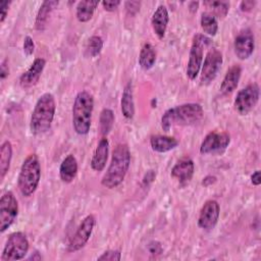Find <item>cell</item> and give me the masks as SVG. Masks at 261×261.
Wrapping results in <instances>:
<instances>
[{
	"label": "cell",
	"mask_w": 261,
	"mask_h": 261,
	"mask_svg": "<svg viewBox=\"0 0 261 261\" xmlns=\"http://www.w3.org/2000/svg\"><path fill=\"white\" fill-rule=\"evenodd\" d=\"M130 164V152L126 144H119L112 153L109 167L101 179V185L107 189L118 187L124 179Z\"/></svg>",
	"instance_id": "6da1fadb"
},
{
	"label": "cell",
	"mask_w": 261,
	"mask_h": 261,
	"mask_svg": "<svg viewBox=\"0 0 261 261\" xmlns=\"http://www.w3.org/2000/svg\"><path fill=\"white\" fill-rule=\"evenodd\" d=\"M203 108L198 103H186L167 109L161 117L163 130L168 132L173 125H191L202 119Z\"/></svg>",
	"instance_id": "7a4b0ae2"
},
{
	"label": "cell",
	"mask_w": 261,
	"mask_h": 261,
	"mask_svg": "<svg viewBox=\"0 0 261 261\" xmlns=\"http://www.w3.org/2000/svg\"><path fill=\"white\" fill-rule=\"evenodd\" d=\"M56 110L54 96L51 93L43 94L37 101L32 112L30 129L34 135H41L50 129Z\"/></svg>",
	"instance_id": "3957f363"
},
{
	"label": "cell",
	"mask_w": 261,
	"mask_h": 261,
	"mask_svg": "<svg viewBox=\"0 0 261 261\" xmlns=\"http://www.w3.org/2000/svg\"><path fill=\"white\" fill-rule=\"evenodd\" d=\"M94 108L93 96L87 91L76 94L72 106V126L76 134L87 135L91 127Z\"/></svg>",
	"instance_id": "277c9868"
},
{
	"label": "cell",
	"mask_w": 261,
	"mask_h": 261,
	"mask_svg": "<svg viewBox=\"0 0 261 261\" xmlns=\"http://www.w3.org/2000/svg\"><path fill=\"white\" fill-rule=\"evenodd\" d=\"M41 179V166L36 154L29 155L20 167L17 177V187L24 197L32 196L37 190Z\"/></svg>",
	"instance_id": "5b68a950"
},
{
	"label": "cell",
	"mask_w": 261,
	"mask_h": 261,
	"mask_svg": "<svg viewBox=\"0 0 261 261\" xmlns=\"http://www.w3.org/2000/svg\"><path fill=\"white\" fill-rule=\"evenodd\" d=\"M209 43L210 39L202 34L194 36L187 66V76L190 80H195L197 77L203 63L204 49L209 45Z\"/></svg>",
	"instance_id": "8992f818"
},
{
	"label": "cell",
	"mask_w": 261,
	"mask_h": 261,
	"mask_svg": "<svg viewBox=\"0 0 261 261\" xmlns=\"http://www.w3.org/2000/svg\"><path fill=\"white\" fill-rule=\"evenodd\" d=\"M29 251V241L24 233L16 231L11 233L3 248L1 260L14 261L21 260L25 257Z\"/></svg>",
	"instance_id": "52a82bcc"
},
{
	"label": "cell",
	"mask_w": 261,
	"mask_h": 261,
	"mask_svg": "<svg viewBox=\"0 0 261 261\" xmlns=\"http://www.w3.org/2000/svg\"><path fill=\"white\" fill-rule=\"evenodd\" d=\"M259 94V86L256 83L250 84L239 91L233 101V106L238 113L241 115H246L251 112L258 103Z\"/></svg>",
	"instance_id": "ba28073f"
},
{
	"label": "cell",
	"mask_w": 261,
	"mask_h": 261,
	"mask_svg": "<svg viewBox=\"0 0 261 261\" xmlns=\"http://www.w3.org/2000/svg\"><path fill=\"white\" fill-rule=\"evenodd\" d=\"M230 143V136L226 132H210L200 146V153L203 155H221Z\"/></svg>",
	"instance_id": "9c48e42d"
},
{
	"label": "cell",
	"mask_w": 261,
	"mask_h": 261,
	"mask_svg": "<svg viewBox=\"0 0 261 261\" xmlns=\"http://www.w3.org/2000/svg\"><path fill=\"white\" fill-rule=\"evenodd\" d=\"M18 204L12 192H6L0 199V231L4 232L15 221Z\"/></svg>",
	"instance_id": "30bf717a"
},
{
	"label": "cell",
	"mask_w": 261,
	"mask_h": 261,
	"mask_svg": "<svg viewBox=\"0 0 261 261\" xmlns=\"http://www.w3.org/2000/svg\"><path fill=\"white\" fill-rule=\"evenodd\" d=\"M223 59L222 54L217 49H211L207 52L204 62L202 63V70H201V84L202 85H209L218 74Z\"/></svg>",
	"instance_id": "8fae6325"
},
{
	"label": "cell",
	"mask_w": 261,
	"mask_h": 261,
	"mask_svg": "<svg viewBox=\"0 0 261 261\" xmlns=\"http://www.w3.org/2000/svg\"><path fill=\"white\" fill-rule=\"evenodd\" d=\"M95 223L96 219L95 216L92 214L86 216L83 219V221L81 222L80 226L77 227L75 233L73 234L68 244V252H76L81 250L83 247H85V245L87 244L92 234Z\"/></svg>",
	"instance_id": "7c38bea8"
},
{
	"label": "cell",
	"mask_w": 261,
	"mask_h": 261,
	"mask_svg": "<svg viewBox=\"0 0 261 261\" xmlns=\"http://www.w3.org/2000/svg\"><path fill=\"white\" fill-rule=\"evenodd\" d=\"M220 213V207L217 201L208 200L204 203L201 208L199 217H198V225L202 229L211 230L217 224Z\"/></svg>",
	"instance_id": "4fadbf2b"
},
{
	"label": "cell",
	"mask_w": 261,
	"mask_h": 261,
	"mask_svg": "<svg viewBox=\"0 0 261 261\" xmlns=\"http://www.w3.org/2000/svg\"><path fill=\"white\" fill-rule=\"evenodd\" d=\"M234 54L241 60L248 59L254 52V35L250 29L243 30L234 39Z\"/></svg>",
	"instance_id": "5bb4252c"
},
{
	"label": "cell",
	"mask_w": 261,
	"mask_h": 261,
	"mask_svg": "<svg viewBox=\"0 0 261 261\" xmlns=\"http://www.w3.org/2000/svg\"><path fill=\"white\" fill-rule=\"evenodd\" d=\"M46 65V61L44 58H36L30 68L24 71L20 77H19V84L22 88H31L35 86L44 70V67Z\"/></svg>",
	"instance_id": "9a60e30c"
},
{
	"label": "cell",
	"mask_w": 261,
	"mask_h": 261,
	"mask_svg": "<svg viewBox=\"0 0 261 261\" xmlns=\"http://www.w3.org/2000/svg\"><path fill=\"white\" fill-rule=\"evenodd\" d=\"M194 162L190 158L180 159L171 169V176L176 178L180 185L188 184L194 174Z\"/></svg>",
	"instance_id": "2e32d148"
},
{
	"label": "cell",
	"mask_w": 261,
	"mask_h": 261,
	"mask_svg": "<svg viewBox=\"0 0 261 261\" xmlns=\"http://www.w3.org/2000/svg\"><path fill=\"white\" fill-rule=\"evenodd\" d=\"M168 21H169V16H168L167 8L164 5H159L154 11L151 18V24H152L153 31L159 39H162L164 37Z\"/></svg>",
	"instance_id": "e0dca14e"
},
{
	"label": "cell",
	"mask_w": 261,
	"mask_h": 261,
	"mask_svg": "<svg viewBox=\"0 0 261 261\" xmlns=\"http://www.w3.org/2000/svg\"><path fill=\"white\" fill-rule=\"evenodd\" d=\"M109 152V143L106 137H102L99 141L94 155L91 159V167L95 171H102L106 165Z\"/></svg>",
	"instance_id": "ac0fdd59"
},
{
	"label": "cell",
	"mask_w": 261,
	"mask_h": 261,
	"mask_svg": "<svg viewBox=\"0 0 261 261\" xmlns=\"http://www.w3.org/2000/svg\"><path fill=\"white\" fill-rule=\"evenodd\" d=\"M242 74V67L240 65H232L225 73L222 83L220 85V92L223 95L232 93L239 85Z\"/></svg>",
	"instance_id": "d6986e66"
},
{
	"label": "cell",
	"mask_w": 261,
	"mask_h": 261,
	"mask_svg": "<svg viewBox=\"0 0 261 261\" xmlns=\"http://www.w3.org/2000/svg\"><path fill=\"white\" fill-rule=\"evenodd\" d=\"M77 173V161L73 155L66 156L59 167V176L63 182L69 184Z\"/></svg>",
	"instance_id": "ffe728a7"
},
{
	"label": "cell",
	"mask_w": 261,
	"mask_h": 261,
	"mask_svg": "<svg viewBox=\"0 0 261 261\" xmlns=\"http://www.w3.org/2000/svg\"><path fill=\"white\" fill-rule=\"evenodd\" d=\"M150 145L155 152L165 153L176 148L178 146V141L173 137L156 135L150 138Z\"/></svg>",
	"instance_id": "44dd1931"
},
{
	"label": "cell",
	"mask_w": 261,
	"mask_h": 261,
	"mask_svg": "<svg viewBox=\"0 0 261 261\" xmlns=\"http://www.w3.org/2000/svg\"><path fill=\"white\" fill-rule=\"evenodd\" d=\"M121 112L126 119H132L135 115V103H134V94H133V85L132 82H128L123 89L121 101H120Z\"/></svg>",
	"instance_id": "7402d4cb"
},
{
	"label": "cell",
	"mask_w": 261,
	"mask_h": 261,
	"mask_svg": "<svg viewBox=\"0 0 261 261\" xmlns=\"http://www.w3.org/2000/svg\"><path fill=\"white\" fill-rule=\"evenodd\" d=\"M58 4H59V2L56 0L44 1L42 3V5L38 11L36 21H35V28L38 31H43L45 29L52 11L58 6Z\"/></svg>",
	"instance_id": "603a6c76"
},
{
	"label": "cell",
	"mask_w": 261,
	"mask_h": 261,
	"mask_svg": "<svg viewBox=\"0 0 261 261\" xmlns=\"http://www.w3.org/2000/svg\"><path fill=\"white\" fill-rule=\"evenodd\" d=\"M98 4H99V2L96 1V0H83V1H80L77 3L76 12H75L77 20L81 21V22L89 21L92 18V16H93V14L95 12V9L98 6Z\"/></svg>",
	"instance_id": "cb8c5ba5"
},
{
	"label": "cell",
	"mask_w": 261,
	"mask_h": 261,
	"mask_svg": "<svg viewBox=\"0 0 261 261\" xmlns=\"http://www.w3.org/2000/svg\"><path fill=\"white\" fill-rule=\"evenodd\" d=\"M156 61L155 48L150 43H145L140 51L139 64L144 70H149L153 67Z\"/></svg>",
	"instance_id": "d4e9b609"
},
{
	"label": "cell",
	"mask_w": 261,
	"mask_h": 261,
	"mask_svg": "<svg viewBox=\"0 0 261 261\" xmlns=\"http://www.w3.org/2000/svg\"><path fill=\"white\" fill-rule=\"evenodd\" d=\"M12 158V147L10 142L5 141L1 145L0 148V176L1 179L4 178L5 174L7 173L9 166H10V161Z\"/></svg>",
	"instance_id": "484cf974"
},
{
	"label": "cell",
	"mask_w": 261,
	"mask_h": 261,
	"mask_svg": "<svg viewBox=\"0 0 261 261\" xmlns=\"http://www.w3.org/2000/svg\"><path fill=\"white\" fill-rule=\"evenodd\" d=\"M204 6L208 8L210 11L209 13L212 14L215 18L219 17L222 18L226 16L229 10V3L227 1H214V0H207L203 2Z\"/></svg>",
	"instance_id": "4316f807"
},
{
	"label": "cell",
	"mask_w": 261,
	"mask_h": 261,
	"mask_svg": "<svg viewBox=\"0 0 261 261\" xmlns=\"http://www.w3.org/2000/svg\"><path fill=\"white\" fill-rule=\"evenodd\" d=\"M201 28L205 34L209 36H215L218 31L217 19L209 12H203L200 19Z\"/></svg>",
	"instance_id": "83f0119b"
},
{
	"label": "cell",
	"mask_w": 261,
	"mask_h": 261,
	"mask_svg": "<svg viewBox=\"0 0 261 261\" xmlns=\"http://www.w3.org/2000/svg\"><path fill=\"white\" fill-rule=\"evenodd\" d=\"M114 123L113 111L109 108H104L100 113V133L103 137L107 136L112 129Z\"/></svg>",
	"instance_id": "f1b7e54d"
},
{
	"label": "cell",
	"mask_w": 261,
	"mask_h": 261,
	"mask_svg": "<svg viewBox=\"0 0 261 261\" xmlns=\"http://www.w3.org/2000/svg\"><path fill=\"white\" fill-rule=\"evenodd\" d=\"M103 48V40L99 36H92L86 45V55L89 57H96Z\"/></svg>",
	"instance_id": "f546056e"
},
{
	"label": "cell",
	"mask_w": 261,
	"mask_h": 261,
	"mask_svg": "<svg viewBox=\"0 0 261 261\" xmlns=\"http://www.w3.org/2000/svg\"><path fill=\"white\" fill-rule=\"evenodd\" d=\"M121 259V253L118 250H108L105 251L101 256L98 257V260L104 261H119Z\"/></svg>",
	"instance_id": "4dcf8cb0"
},
{
	"label": "cell",
	"mask_w": 261,
	"mask_h": 261,
	"mask_svg": "<svg viewBox=\"0 0 261 261\" xmlns=\"http://www.w3.org/2000/svg\"><path fill=\"white\" fill-rule=\"evenodd\" d=\"M35 51V43L30 36H25L23 39V52L25 55L30 56Z\"/></svg>",
	"instance_id": "1f68e13d"
},
{
	"label": "cell",
	"mask_w": 261,
	"mask_h": 261,
	"mask_svg": "<svg viewBox=\"0 0 261 261\" xmlns=\"http://www.w3.org/2000/svg\"><path fill=\"white\" fill-rule=\"evenodd\" d=\"M10 4H11V1L4 0L0 2V22H3L5 20Z\"/></svg>",
	"instance_id": "d6a6232c"
},
{
	"label": "cell",
	"mask_w": 261,
	"mask_h": 261,
	"mask_svg": "<svg viewBox=\"0 0 261 261\" xmlns=\"http://www.w3.org/2000/svg\"><path fill=\"white\" fill-rule=\"evenodd\" d=\"M140 5L141 3L138 1H127L125 2V8L128 13L130 14H136L140 10Z\"/></svg>",
	"instance_id": "836d02e7"
},
{
	"label": "cell",
	"mask_w": 261,
	"mask_h": 261,
	"mask_svg": "<svg viewBox=\"0 0 261 261\" xmlns=\"http://www.w3.org/2000/svg\"><path fill=\"white\" fill-rule=\"evenodd\" d=\"M120 1H102V5L106 11H114L119 6Z\"/></svg>",
	"instance_id": "e575fe53"
},
{
	"label": "cell",
	"mask_w": 261,
	"mask_h": 261,
	"mask_svg": "<svg viewBox=\"0 0 261 261\" xmlns=\"http://www.w3.org/2000/svg\"><path fill=\"white\" fill-rule=\"evenodd\" d=\"M256 4V1H252V0H245V1H242L241 4H240V8L243 12H249L251 11L254 6Z\"/></svg>",
	"instance_id": "d590c367"
},
{
	"label": "cell",
	"mask_w": 261,
	"mask_h": 261,
	"mask_svg": "<svg viewBox=\"0 0 261 261\" xmlns=\"http://www.w3.org/2000/svg\"><path fill=\"white\" fill-rule=\"evenodd\" d=\"M149 251H150V253L155 254V253H160L162 251V249H161V246L159 243L152 242L149 244Z\"/></svg>",
	"instance_id": "8d00e7d4"
},
{
	"label": "cell",
	"mask_w": 261,
	"mask_h": 261,
	"mask_svg": "<svg viewBox=\"0 0 261 261\" xmlns=\"http://www.w3.org/2000/svg\"><path fill=\"white\" fill-rule=\"evenodd\" d=\"M251 182L254 186H259L261 184V176H260V171L256 170L252 175H251Z\"/></svg>",
	"instance_id": "74e56055"
},
{
	"label": "cell",
	"mask_w": 261,
	"mask_h": 261,
	"mask_svg": "<svg viewBox=\"0 0 261 261\" xmlns=\"http://www.w3.org/2000/svg\"><path fill=\"white\" fill-rule=\"evenodd\" d=\"M216 181V177L213 176V175H207L205 178H203V181H202V185L205 186V187H208L212 184H214Z\"/></svg>",
	"instance_id": "f35d334b"
},
{
	"label": "cell",
	"mask_w": 261,
	"mask_h": 261,
	"mask_svg": "<svg viewBox=\"0 0 261 261\" xmlns=\"http://www.w3.org/2000/svg\"><path fill=\"white\" fill-rule=\"evenodd\" d=\"M9 74V69H8V66L6 65V61H3L2 64H1V79L4 80L7 75Z\"/></svg>",
	"instance_id": "ab89813d"
},
{
	"label": "cell",
	"mask_w": 261,
	"mask_h": 261,
	"mask_svg": "<svg viewBox=\"0 0 261 261\" xmlns=\"http://www.w3.org/2000/svg\"><path fill=\"white\" fill-rule=\"evenodd\" d=\"M155 178V173L153 172V170H150V171H148L147 173H146V175H145V177H144V182H152L153 181V179Z\"/></svg>",
	"instance_id": "60d3db41"
},
{
	"label": "cell",
	"mask_w": 261,
	"mask_h": 261,
	"mask_svg": "<svg viewBox=\"0 0 261 261\" xmlns=\"http://www.w3.org/2000/svg\"><path fill=\"white\" fill-rule=\"evenodd\" d=\"M29 259H30V260H32V259H33V260H41L42 257H41V255H40L38 252H35V255H34V256L32 255Z\"/></svg>",
	"instance_id": "b9f144b4"
}]
</instances>
